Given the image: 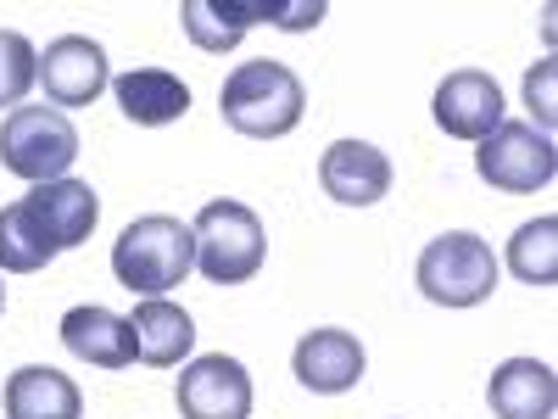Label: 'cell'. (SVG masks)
<instances>
[{
	"instance_id": "10",
	"label": "cell",
	"mask_w": 558,
	"mask_h": 419,
	"mask_svg": "<svg viewBox=\"0 0 558 419\" xmlns=\"http://www.w3.org/2000/svg\"><path fill=\"white\" fill-rule=\"evenodd\" d=\"M318 184H324V196H336L341 207H368L391 191V163H386L380 146H368V140H336L318 163Z\"/></svg>"
},
{
	"instance_id": "18",
	"label": "cell",
	"mask_w": 558,
	"mask_h": 419,
	"mask_svg": "<svg viewBox=\"0 0 558 419\" xmlns=\"http://www.w3.org/2000/svg\"><path fill=\"white\" fill-rule=\"evenodd\" d=\"M184 34H191L202 51H229V45H241V34L257 17V0H229V7H218V0H184Z\"/></svg>"
},
{
	"instance_id": "3",
	"label": "cell",
	"mask_w": 558,
	"mask_h": 419,
	"mask_svg": "<svg viewBox=\"0 0 558 419\" xmlns=\"http://www.w3.org/2000/svg\"><path fill=\"white\" fill-rule=\"evenodd\" d=\"M191 236H196V268L213 286H246L268 252L263 218L246 202H207L191 224Z\"/></svg>"
},
{
	"instance_id": "20",
	"label": "cell",
	"mask_w": 558,
	"mask_h": 419,
	"mask_svg": "<svg viewBox=\"0 0 558 419\" xmlns=\"http://www.w3.org/2000/svg\"><path fill=\"white\" fill-rule=\"evenodd\" d=\"M508 268H514L525 286H553L558 279V218L520 224L514 241H508Z\"/></svg>"
},
{
	"instance_id": "2",
	"label": "cell",
	"mask_w": 558,
	"mask_h": 419,
	"mask_svg": "<svg viewBox=\"0 0 558 419\" xmlns=\"http://www.w3.org/2000/svg\"><path fill=\"white\" fill-rule=\"evenodd\" d=\"M196 268V236L191 224L179 218H134L123 236L112 241V274L123 291H140V297H162L173 286H184V274Z\"/></svg>"
},
{
	"instance_id": "4",
	"label": "cell",
	"mask_w": 558,
	"mask_h": 419,
	"mask_svg": "<svg viewBox=\"0 0 558 419\" xmlns=\"http://www.w3.org/2000/svg\"><path fill=\"white\" fill-rule=\"evenodd\" d=\"M418 291H425L436 308H475L497 291V258L481 236L470 229H452V236H436L425 252H418Z\"/></svg>"
},
{
	"instance_id": "14",
	"label": "cell",
	"mask_w": 558,
	"mask_h": 419,
	"mask_svg": "<svg viewBox=\"0 0 558 419\" xmlns=\"http://www.w3.org/2000/svg\"><path fill=\"white\" fill-rule=\"evenodd\" d=\"M62 347L78 363H96V369H129L134 363V331L112 308H68L62 313Z\"/></svg>"
},
{
	"instance_id": "7",
	"label": "cell",
	"mask_w": 558,
	"mask_h": 419,
	"mask_svg": "<svg viewBox=\"0 0 558 419\" xmlns=\"http://www.w3.org/2000/svg\"><path fill=\"white\" fill-rule=\"evenodd\" d=\"M39 84H45V101L51 107H89L112 84L107 51L96 39H84V34H62L57 45H45Z\"/></svg>"
},
{
	"instance_id": "5",
	"label": "cell",
	"mask_w": 558,
	"mask_h": 419,
	"mask_svg": "<svg viewBox=\"0 0 558 419\" xmlns=\"http://www.w3.org/2000/svg\"><path fill=\"white\" fill-rule=\"evenodd\" d=\"M73 157H78V129L57 107H17L0 123V168H12L17 179L34 184L68 179Z\"/></svg>"
},
{
	"instance_id": "16",
	"label": "cell",
	"mask_w": 558,
	"mask_h": 419,
	"mask_svg": "<svg viewBox=\"0 0 558 419\" xmlns=\"http://www.w3.org/2000/svg\"><path fill=\"white\" fill-rule=\"evenodd\" d=\"M129 331H134V358H146L157 369H173L179 358H191V347H196L191 313H184L179 302H162V297L140 302L134 319H129Z\"/></svg>"
},
{
	"instance_id": "11",
	"label": "cell",
	"mask_w": 558,
	"mask_h": 419,
	"mask_svg": "<svg viewBox=\"0 0 558 419\" xmlns=\"http://www.w3.org/2000/svg\"><path fill=\"white\" fill-rule=\"evenodd\" d=\"M23 202H28V213L39 218L45 236H51V247H57V252L84 247V241H89V229H96V218H101V202H96V191H89L84 179H51V184H34V191H28Z\"/></svg>"
},
{
	"instance_id": "6",
	"label": "cell",
	"mask_w": 558,
	"mask_h": 419,
	"mask_svg": "<svg viewBox=\"0 0 558 419\" xmlns=\"http://www.w3.org/2000/svg\"><path fill=\"white\" fill-rule=\"evenodd\" d=\"M475 168L492 191H508V196H525V191H542L558 173V152H553V134H542L536 123H497L481 152H475Z\"/></svg>"
},
{
	"instance_id": "1",
	"label": "cell",
	"mask_w": 558,
	"mask_h": 419,
	"mask_svg": "<svg viewBox=\"0 0 558 419\" xmlns=\"http://www.w3.org/2000/svg\"><path fill=\"white\" fill-rule=\"evenodd\" d=\"M218 112L235 134H252V140H279L291 134L307 112V89L302 79L286 68V62H241L235 73L223 79L218 89Z\"/></svg>"
},
{
	"instance_id": "22",
	"label": "cell",
	"mask_w": 558,
	"mask_h": 419,
	"mask_svg": "<svg viewBox=\"0 0 558 419\" xmlns=\"http://www.w3.org/2000/svg\"><path fill=\"white\" fill-rule=\"evenodd\" d=\"M525 101H531V112H536V123H542V134H547L553 118H558V107H553V62H536V68L525 73Z\"/></svg>"
},
{
	"instance_id": "15",
	"label": "cell",
	"mask_w": 558,
	"mask_h": 419,
	"mask_svg": "<svg viewBox=\"0 0 558 419\" xmlns=\"http://www.w3.org/2000/svg\"><path fill=\"white\" fill-rule=\"evenodd\" d=\"M486 403H492L497 419H553L558 381H553V369L536 363V358H508V363L492 369Z\"/></svg>"
},
{
	"instance_id": "12",
	"label": "cell",
	"mask_w": 558,
	"mask_h": 419,
	"mask_svg": "<svg viewBox=\"0 0 558 419\" xmlns=\"http://www.w3.org/2000/svg\"><path fill=\"white\" fill-rule=\"evenodd\" d=\"M291 369H296V381H302L307 392L336 397V392H352V386L363 381V347H357V336H347V331H307V336L296 342Z\"/></svg>"
},
{
	"instance_id": "8",
	"label": "cell",
	"mask_w": 558,
	"mask_h": 419,
	"mask_svg": "<svg viewBox=\"0 0 558 419\" xmlns=\"http://www.w3.org/2000/svg\"><path fill=\"white\" fill-rule=\"evenodd\" d=\"M179 414L184 419H252V375L235 358H196L179 375Z\"/></svg>"
},
{
	"instance_id": "21",
	"label": "cell",
	"mask_w": 558,
	"mask_h": 419,
	"mask_svg": "<svg viewBox=\"0 0 558 419\" xmlns=\"http://www.w3.org/2000/svg\"><path fill=\"white\" fill-rule=\"evenodd\" d=\"M34 84H39V51L17 28H0V107L17 112V101Z\"/></svg>"
},
{
	"instance_id": "19",
	"label": "cell",
	"mask_w": 558,
	"mask_h": 419,
	"mask_svg": "<svg viewBox=\"0 0 558 419\" xmlns=\"http://www.w3.org/2000/svg\"><path fill=\"white\" fill-rule=\"evenodd\" d=\"M51 258H57V247L39 229V218L28 213V202L0 207V268L7 274H39Z\"/></svg>"
},
{
	"instance_id": "13",
	"label": "cell",
	"mask_w": 558,
	"mask_h": 419,
	"mask_svg": "<svg viewBox=\"0 0 558 419\" xmlns=\"http://www.w3.org/2000/svg\"><path fill=\"white\" fill-rule=\"evenodd\" d=\"M112 96H118L123 118L140 123V129H162V123H179L184 112H191V89H184V79L168 73V68H129V73H118Z\"/></svg>"
},
{
	"instance_id": "23",
	"label": "cell",
	"mask_w": 558,
	"mask_h": 419,
	"mask_svg": "<svg viewBox=\"0 0 558 419\" xmlns=\"http://www.w3.org/2000/svg\"><path fill=\"white\" fill-rule=\"evenodd\" d=\"M0 308H7V286H0Z\"/></svg>"
},
{
	"instance_id": "9",
	"label": "cell",
	"mask_w": 558,
	"mask_h": 419,
	"mask_svg": "<svg viewBox=\"0 0 558 419\" xmlns=\"http://www.w3.org/2000/svg\"><path fill=\"white\" fill-rule=\"evenodd\" d=\"M436 123L452 140H475V146H481V140L502 123V89H497V79L481 73V68L447 73L441 89H436Z\"/></svg>"
},
{
	"instance_id": "17",
	"label": "cell",
	"mask_w": 558,
	"mask_h": 419,
	"mask_svg": "<svg viewBox=\"0 0 558 419\" xmlns=\"http://www.w3.org/2000/svg\"><path fill=\"white\" fill-rule=\"evenodd\" d=\"M7 419H84V397L62 369L28 363L7 381Z\"/></svg>"
}]
</instances>
